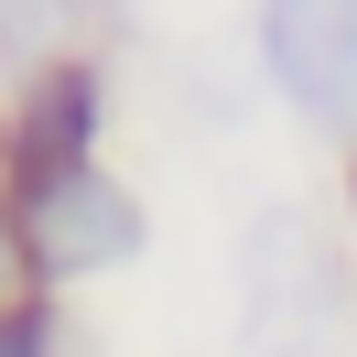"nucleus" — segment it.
<instances>
[{
	"label": "nucleus",
	"mask_w": 357,
	"mask_h": 357,
	"mask_svg": "<svg viewBox=\"0 0 357 357\" xmlns=\"http://www.w3.org/2000/svg\"><path fill=\"white\" fill-rule=\"evenodd\" d=\"M11 238H22V282H87V271H119L141 249V206L130 184H109L98 162H22V206H11Z\"/></svg>",
	"instance_id": "obj_1"
},
{
	"label": "nucleus",
	"mask_w": 357,
	"mask_h": 357,
	"mask_svg": "<svg viewBox=\"0 0 357 357\" xmlns=\"http://www.w3.org/2000/svg\"><path fill=\"white\" fill-rule=\"evenodd\" d=\"M260 54L303 119L357 130V0H260Z\"/></svg>",
	"instance_id": "obj_2"
},
{
	"label": "nucleus",
	"mask_w": 357,
	"mask_h": 357,
	"mask_svg": "<svg viewBox=\"0 0 357 357\" xmlns=\"http://www.w3.org/2000/svg\"><path fill=\"white\" fill-rule=\"evenodd\" d=\"M87 141H98V76L54 66L44 87L22 98V162H87Z\"/></svg>",
	"instance_id": "obj_3"
},
{
	"label": "nucleus",
	"mask_w": 357,
	"mask_h": 357,
	"mask_svg": "<svg viewBox=\"0 0 357 357\" xmlns=\"http://www.w3.org/2000/svg\"><path fill=\"white\" fill-rule=\"evenodd\" d=\"M44 335H54V325H44V292H22V314H11V357H54Z\"/></svg>",
	"instance_id": "obj_4"
}]
</instances>
